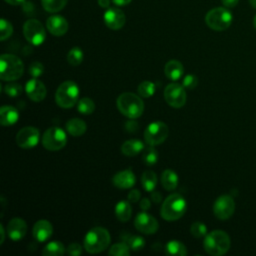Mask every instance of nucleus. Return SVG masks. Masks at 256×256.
Here are the masks:
<instances>
[{"label":"nucleus","mask_w":256,"mask_h":256,"mask_svg":"<svg viewBox=\"0 0 256 256\" xmlns=\"http://www.w3.org/2000/svg\"><path fill=\"white\" fill-rule=\"evenodd\" d=\"M157 182H158V178L154 171L146 170L143 172L141 177V184L145 191L152 192L155 189Z\"/></svg>","instance_id":"c85d7f7f"},{"label":"nucleus","mask_w":256,"mask_h":256,"mask_svg":"<svg viewBox=\"0 0 256 256\" xmlns=\"http://www.w3.org/2000/svg\"><path fill=\"white\" fill-rule=\"evenodd\" d=\"M233 20L232 13L226 7H216L209 10L205 16V22L209 28L215 31H224L230 27Z\"/></svg>","instance_id":"0eeeda50"},{"label":"nucleus","mask_w":256,"mask_h":256,"mask_svg":"<svg viewBox=\"0 0 256 256\" xmlns=\"http://www.w3.org/2000/svg\"><path fill=\"white\" fill-rule=\"evenodd\" d=\"M40 139V131L34 126H26L20 129L16 135V144L24 149L35 147Z\"/></svg>","instance_id":"ddd939ff"},{"label":"nucleus","mask_w":256,"mask_h":256,"mask_svg":"<svg viewBox=\"0 0 256 256\" xmlns=\"http://www.w3.org/2000/svg\"><path fill=\"white\" fill-rule=\"evenodd\" d=\"M117 108L121 114L129 119L139 118L144 111V103L140 96L131 92L120 94L116 101Z\"/></svg>","instance_id":"7ed1b4c3"},{"label":"nucleus","mask_w":256,"mask_h":256,"mask_svg":"<svg viewBox=\"0 0 256 256\" xmlns=\"http://www.w3.org/2000/svg\"><path fill=\"white\" fill-rule=\"evenodd\" d=\"M44 72V66L41 62H33L30 64L29 66V74L34 77V78H37V77H40Z\"/></svg>","instance_id":"a19ab883"},{"label":"nucleus","mask_w":256,"mask_h":256,"mask_svg":"<svg viewBox=\"0 0 256 256\" xmlns=\"http://www.w3.org/2000/svg\"><path fill=\"white\" fill-rule=\"evenodd\" d=\"M130 248L129 246L124 243L123 241L120 243H116L111 246L109 249V255L113 256H129L130 255Z\"/></svg>","instance_id":"c9c22d12"},{"label":"nucleus","mask_w":256,"mask_h":256,"mask_svg":"<svg viewBox=\"0 0 256 256\" xmlns=\"http://www.w3.org/2000/svg\"><path fill=\"white\" fill-rule=\"evenodd\" d=\"M67 61L72 66H78L83 61V51L80 47H73L67 54Z\"/></svg>","instance_id":"72a5a7b5"},{"label":"nucleus","mask_w":256,"mask_h":256,"mask_svg":"<svg viewBox=\"0 0 256 256\" xmlns=\"http://www.w3.org/2000/svg\"><path fill=\"white\" fill-rule=\"evenodd\" d=\"M65 252V247L60 241H51L42 250L44 256H61Z\"/></svg>","instance_id":"c756f323"},{"label":"nucleus","mask_w":256,"mask_h":256,"mask_svg":"<svg viewBox=\"0 0 256 256\" xmlns=\"http://www.w3.org/2000/svg\"><path fill=\"white\" fill-rule=\"evenodd\" d=\"M161 184L164 189L173 191L178 185V175L171 169H166L161 175Z\"/></svg>","instance_id":"a878e982"},{"label":"nucleus","mask_w":256,"mask_h":256,"mask_svg":"<svg viewBox=\"0 0 256 256\" xmlns=\"http://www.w3.org/2000/svg\"><path fill=\"white\" fill-rule=\"evenodd\" d=\"M65 128H66V131L70 135H72L74 137H79L86 132L87 125L82 119L72 118L66 122Z\"/></svg>","instance_id":"b1692460"},{"label":"nucleus","mask_w":256,"mask_h":256,"mask_svg":"<svg viewBox=\"0 0 256 256\" xmlns=\"http://www.w3.org/2000/svg\"><path fill=\"white\" fill-rule=\"evenodd\" d=\"M0 235H1V238H0V244H2L5 240V230H4V227L2 224H0Z\"/></svg>","instance_id":"603ef678"},{"label":"nucleus","mask_w":256,"mask_h":256,"mask_svg":"<svg viewBox=\"0 0 256 256\" xmlns=\"http://www.w3.org/2000/svg\"><path fill=\"white\" fill-rule=\"evenodd\" d=\"M165 252L171 256H186L188 253L186 246L178 240L169 241L165 246Z\"/></svg>","instance_id":"cd10ccee"},{"label":"nucleus","mask_w":256,"mask_h":256,"mask_svg":"<svg viewBox=\"0 0 256 256\" xmlns=\"http://www.w3.org/2000/svg\"><path fill=\"white\" fill-rule=\"evenodd\" d=\"M77 109L81 114L90 115L95 110V103L88 97H83L77 102Z\"/></svg>","instance_id":"2f4dec72"},{"label":"nucleus","mask_w":256,"mask_h":256,"mask_svg":"<svg viewBox=\"0 0 256 256\" xmlns=\"http://www.w3.org/2000/svg\"><path fill=\"white\" fill-rule=\"evenodd\" d=\"M190 233L197 239L207 235V227L203 222L196 221L190 227Z\"/></svg>","instance_id":"4c0bfd02"},{"label":"nucleus","mask_w":256,"mask_h":256,"mask_svg":"<svg viewBox=\"0 0 256 256\" xmlns=\"http://www.w3.org/2000/svg\"><path fill=\"white\" fill-rule=\"evenodd\" d=\"M158 158H159V154H158L157 150L154 148V146L148 145V147L144 150L143 155H142L143 162L147 166H153L157 163Z\"/></svg>","instance_id":"473e14b6"},{"label":"nucleus","mask_w":256,"mask_h":256,"mask_svg":"<svg viewBox=\"0 0 256 256\" xmlns=\"http://www.w3.org/2000/svg\"><path fill=\"white\" fill-rule=\"evenodd\" d=\"M187 204L180 194L172 193L163 201L160 214L164 220L175 221L180 219L186 212Z\"/></svg>","instance_id":"20e7f679"},{"label":"nucleus","mask_w":256,"mask_h":256,"mask_svg":"<svg viewBox=\"0 0 256 256\" xmlns=\"http://www.w3.org/2000/svg\"><path fill=\"white\" fill-rule=\"evenodd\" d=\"M111 241L110 234L103 227H94L90 229L84 237V248L88 253L96 254L108 248Z\"/></svg>","instance_id":"f03ea898"},{"label":"nucleus","mask_w":256,"mask_h":256,"mask_svg":"<svg viewBox=\"0 0 256 256\" xmlns=\"http://www.w3.org/2000/svg\"><path fill=\"white\" fill-rule=\"evenodd\" d=\"M66 143V132L60 127H50L42 136V145L49 151H58L62 149Z\"/></svg>","instance_id":"6e6552de"},{"label":"nucleus","mask_w":256,"mask_h":256,"mask_svg":"<svg viewBox=\"0 0 256 256\" xmlns=\"http://www.w3.org/2000/svg\"><path fill=\"white\" fill-rule=\"evenodd\" d=\"M230 237L223 230H213L205 236L203 247L206 253L212 256H221L230 248Z\"/></svg>","instance_id":"f257e3e1"},{"label":"nucleus","mask_w":256,"mask_h":256,"mask_svg":"<svg viewBox=\"0 0 256 256\" xmlns=\"http://www.w3.org/2000/svg\"><path fill=\"white\" fill-rule=\"evenodd\" d=\"M164 98L173 108H181L186 103V91L182 84L170 83L164 89Z\"/></svg>","instance_id":"9b49d317"},{"label":"nucleus","mask_w":256,"mask_h":256,"mask_svg":"<svg viewBox=\"0 0 256 256\" xmlns=\"http://www.w3.org/2000/svg\"><path fill=\"white\" fill-rule=\"evenodd\" d=\"M253 25H254V27H255V29H256V15H255L254 20H253Z\"/></svg>","instance_id":"5fc2aeb1"},{"label":"nucleus","mask_w":256,"mask_h":256,"mask_svg":"<svg viewBox=\"0 0 256 256\" xmlns=\"http://www.w3.org/2000/svg\"><path fill=\"white\" fill-rule=\"evenodd\" d=\"M115 215L121 222H126L132 215V208L129 201H119L115 206Z\"/></svg>","instance_id":"bb28decb"},{"label":"nucleus","mask_w":256,"mask_h":256,"mask_svg":"<svg viewBox=\"0 0 256 256\" xmlns=\"http://www.w3.org/2000/svg\"><path fill=\"white\" fill-rule=\"evenodd\" d=\"M98 1V4L101 8H105V9H108L109 6H110V2L112 0H97Z\"/></svg>","instance_id":"09e8293b"},{"label":"nucleus","mask_w":256,"mask_h":256,"mask_svg":"<svg viewBox=\"0 0 256 256\" xmlns=\"http://www.w3.org/2000/svg\"><path fill=\"white\" fill-rule=\"evenodd\" d=\"M150 206H151V201L148 199V198H143L141 201H140V208L143 210V211H147L150 209Z\"/></svg>","instance_id":"a18cd8bd"},{"label":"nucleus","mask_w":256,"mask_h":256,"mask_svg":"<svg viewBox=\"0 0 256 256\" xmlns=\"http://www.w3.org/2000/svg\"><path fill=\"white\" fill-rule=\"evenodd\" d=\"M134 226L139 232L147 235L156 233L159 228V224L156 218L145 211L137 214L134 219Z\"/></svg>","instance_id":"4468645a"},{"label":"nucleus","mask_w":256,"mask_h":256,"mask_svg":"<svg viewBox=\"0 0 256 256\" xmlns=\"http://www.w3.org/2000/svg\"><path fill=\"white\" fill-rule=\"evenodd\" d=\"M249 3L253 8L256 9V0H249Z\"/></svg>","instance_id":"864d4df0"},{"label":"nucleus","mask_w":256,"mask_h":256,"mask_svg":"<svg viewBox=\"0 0 256 256\" xmlns=\"http://www.w3.org/2000/svg\"><path fill=\"white\" fill-rule=\"evenodd\" d=\"M221 2L224 5V7H226V8H233V7H235L238 4L239 0H221Z\"/></svg>","instance_id":"49530a36"},{"label":"nucleus","mask_w":256,"mask_h":256,"mask_svg":"<svg viewBox=\"0 0 256 256\" xmlns=\"http://www.w3.org/2000/svg\"><path fill=\"white\" fill-rule=\"evenodd\" d=\"M235 211V201L230 195L219 196L213 204V213L220 220L229 219Z\"/></svg>","instance_id":"f8f14e48"},{"label":"nucleus","mask_w":256,"mask_h":256,"mask_svg":"<svg viewBox=\"0 0 256 256\" xmlns=\"http://www.w3.org/2000/svg\"><path fill=\"white\" fill-rule=\"evenodd\" d=\"M169 134L168 126L162 121H154L150 123L144 131V140L150 146L162 144Z\"/></svg>","instance_id":"1a4fd4ad"},{"label":"nucleus","mask_w":256,"mask_h":256,"mask_svg":"<svg viewBox=\"0 0 256 256\" xmlns=\"http://www.w3.org/2000/svg\"><path fill=\"white\" fill-rule=\"evenodd\" d=\"M4 92L8 96H10L12 98H15V97H18V96L21 95V93L23 92V87L19 83L11 81L10 83L5 85Z\"/></svg>","instance_id":"e433bc0d"},{"label":"nucleus","mask_w":256,"mask_h":256,"mask_svg":"<svg viewBox=\"0 0 256 256\" xmlns=\"http://www.w3.org/2000/svg\"><path fill=\"white\" fill-rule=\"evenodd\" d=\"M12 33H13V27L11 23L8 20L2 18L0 20V40L5 41L12 35Z\"/></svg>","instance_id":"58836bf2"},{"label":"nucleus","mask_w":256,"mask_h":256,"mask_svg":"<svg viewBox=\"0 0 256 256\" xmlns=\"http://www.w3.org/2000/svg\"><path fill=\"white\" fill-rule=\"evenodd\" d=\"M132 0H112V2L116 5V6H125L128 5Z\"/></svg>","instance_id":"8fccbe9b"},{"label":"nucleus","mask_w":256,"mask_h":256,"mask_svg":"<svg viewBox=\"0 0 256 256\" xmlns=\"http://www.w3.org/2000/svg\"><path fill=\"white\" fill-rule=\"evenodd\" d=\"M19 119L18 110L9 105H4L0 109V124L3 126H11Z\"/></svg>","instance_id":"412c9836"},{"label":"nucleus","mask_w":256,"mask_h":256,"mask_svg":"<svg viewBox=\"0 0 256 256\" xmlns=\"http://www.w3.org/2000/svg\"><path fill=\"white\" fill-rule=\"evenodd\" d=\"M67 252L71 256H78L82 253V247L78 243H71L67 248Z\"/></svg>","instance_id":"79ce46f5"},{"label":"nucleus","mask_w":256,"mask_h":256,"mask_svg":"<svg viewBox=\"0 0 256 256\" xmlns=\"http://www.w3.org/2000/svg\"><path fill=\"white\" fill-rule=\"evenodd\" d=\"M144 149V143L139 139H130L125 141L121 146V152L129 157H133Z\"/></svg>","instance_id":"5701e85b"},{"label":"nucleus","mask_w":256,"mask_h":256,"mask_svg":"<svg viewBox=\"0 0 256 256\" xmlns=\"http://www.w3.org/2000/svg\"><path fill=\"white\" fill-rule=\"evenodd\" d=\"M24 72L22 60L14 54H2L0 57V78L11 82L19 79Z\"/></svg>","instance_id":"39448f33"},{"label":"nucleus","mask_w":256,"mask_h":256,"mask_svg":"<svg viewBox=\"0 0 256 256\" xmlns=\"http://www.w3.org/2000/svg\"><path fill=\"white\" fill-rule=\"evenodd\" d=\"M67 1L68 0H41V3L45 11L56 13L66 6Z\"/></svg>","instance_id":"7c9ffc66"},{"label":"nucleus","mask_w":256,"mask_h":256,"mask_svg":"<svg viewBox=\"0 0 256 256\" xmlns=\"http://www.w3.org/2000/svg\"><path fill=\"white\" fill-rule=\"evenodd\" d=\"M53 233V226L48 220H38L32 229L33 238L38 242H45Z\"/></svg>","instance_id":"aec40b11"},{"label":"nucleus","mask_w":256,"mask_h":256,"mask_svg":"<svg viewBox=\"0 0 256 256\" xmlns=\"http://www.w3.org/2000/svg\"><path fill=\"white\" fill-rule=\"evenodd\" d=\"M165 75L172 81H177L182 78L184 74V67L178 60H170L165 64L164 68Z\"/></svg>","instance_id":"4be33fe9"},{"label":"nucleus","mask_w":256,"mask_h":256,"mask_svg":"<svg viewBox=\"0 0 256 256\" xmlns=\"http://www.w3.org/2000/svg\"><path fill=\"white\" fill-rule=\"evenodd\" d=\"M138 123L134 120V119H131V120H128L126 123H125V128L128 132H135L138 130Z\"/></svg>","instance_id":"c03bdc74"},{"label":"nucleus","mask_w":256,"mask_h":256,"mask_svg":"<svg viewBox=\"0 0 256 256\" xmlns=\"http://www.w3.org/2000/svg\"><path fill=\"white\" fill-rule=\"evenodd\" d=\"M136 177L131 169H125L116 173L112 178V183L120 189H129L135 185Z\"/></svg>","instance_id":"6ab92c4d"},{"label":"nucleus","mask_w":256,"mask_h":256,"mask_svg":"<svg viewBox=\"0 0 256 256\" xmlns=\"http://www.w3.org/2000/svg\"><path fill=\"white\" fill-rule=\"evenodd\" d=\"M79 87L74 81H64L55 92V101L61 108L68 109L79 101Z\"/></svg>","instance_id":"423d86ee"},{"label":"nucleus","mask_w":256,"mask_h":256,"mask_svg":"<svg viewBox=\"0 0 256 256\" xmlns=\"http://www.w3.org/2000/svg\"><path fill=\"white\" fill-rule=\"evenodd\" d=\"M120 238L124 243L129 246L132 251H140L145 246V240L138 235H132L127 232H122Z\"/></svg>","instance_id":"393cba45"},{"label":"nucleus","mask_w":256,"mask_h":256,"mask_svg":"<svg viewBox=\"0 0 256 256\" xmlns=\"http://www.w3.org/2000/svg\"><path fill=\"white\" fill-rule=\"evenodd\" d=\"M182 85L185 89L188 90L195 89L196 86L198 85V78L193 74H187L186 76H184L182 80Z\"/></svg>","instance_id":"ea45409f"},{"label":"nucleus","mask_w":256,"mask_h":256,"mask_svg":"<svg viewBox=\"0 0 256 256\" xmlns=\"http://www.w3.org/2000/svg\"><path fill=\"white\" fill-rule=\"evenodd\" d=\"M23 35L32 45H41L46 38L44 26L37 19H29L23 25Z\"/></svg>","instance_id":"9d476101"},{"label":"nucleus","mask_w":256,"mask_h":256,"mask_svg":"<svg viewBox=\"0 0 256 256\" xmlns=\"http://www.w3.org/2000/svg\"><path fill=\"white\" fill-rule=\"evenodd\" d=\"M5 2H7L10 5H21L25 2V0H5Z\"/></svg>","instance_id":"3c124183"},{"label":"nucleus","mask_w":256,"mask_h":256,"mask_svg":"<svg viewBox=\"0 0 256 256\" xmlns=\"http://www.w3.org/2000/svg\"><path fill=\"white\" fill-rule=\"evenodd\" d=\"M156 86L151 81H143L138 86V94L143 98H149L155 93Z\"/></svg>","instance_id":"f704fd0d"},{"label":"nucleus","mask_w":256,"mask_h":256,"mask_svg":"<svg viewBox=\"0 0 256 256\" xmlns=\"http://www.w3.org/2000/svg\"><path fill=\"white\" fill-rule=\"evenodd\" d=\"M103 20L109 29L119 30L124 26L126 17L122 10L118 8H108L103 15Z\"/></svg>","instance_id":"2eb2a0df"},{"label":"nucleus","mask_w":256,"mask_h":256,"mask_svg":"<svg viewBox=\"0 0 256 256\" xmlns=\"http://www.w3.org/2000/svg\"><path fill=\"white\" fill-rule=\"evenodd\" d=\"M46 28L54 36H62L68 30V22L60 15H52L46 21Z\"/></svg>","instance_id":"a211bd4d"},{"label":"nucleus","mask_w":256,"mask_h":256,"mask_svg":"<svg viewBox=\"0 0 256 256\" xmlns=\"http://www.w3.org/2000/svg\"><path fill=\"white\" fill-rule=\"evenodd\" d=\"M151 199L155 203H160L162 201V195L158 191H152L151 192Z\"/></svg>","instance_id":"de8ad7c7"},{"label":"nucleus","mask_w":256,"mask_h":256,"mask_svg":"<svg viewBox=\"0 0 256 256\" xmlns=\"http://www.w3.org/2000/svg\"><path fill=\"white\" fill-rule=\"evenodd\" d=\"M127 198H128V201H129V202L135 203V202H137V201L140 200V198H141V193H140V191L137 190V189L131 190V191L128 193Z\"/></svg>","instance_id":"37998d69"},{"label":"nucleus","mask_w":256,"mask_h":256,"mask_svg":"<svg viewBox=\"0 0 256 256\" xmlns=\"http://www.w3.org/2000/svg\"><path fill=\"white\" fill-rule=\"evenodd\" d=\"M27 232L26 222L18 217L12 218L7 225V233L12 241H20L24 238Z\"/></svg>","instance_id":"f3484780"},{"label":"nucleus","mask_w":256,"mask_h":256,"mask_svg":"<svg viewBox=\"0 0 256 256\" xmlns=\"http://www.w3.org/2000/svg\"><path fill=\"white\" fill-rule=\"evenodd\" d=\"M25 92L30 100L34 102H40L46 97L47 89L43 82L37 78H33L26 83Z\"/></svg>","instance_id":"dca6fc26"}]
</instances>
